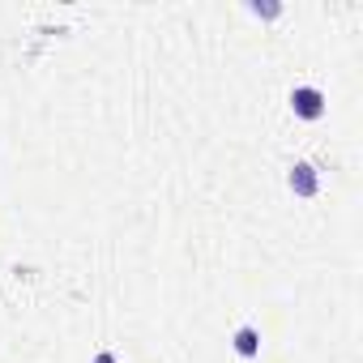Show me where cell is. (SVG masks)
Segmentation results:
<instances>
[{
	"label": "cell",
	"instance_id": "6da1fadb",
	"mask_svg": "<svg viewBox=\"0 0 363 363\" xmlns=\"http://www.w3.org/2000/svg\"><path fill=\"white\" fill-rule=\"evenodd\" d=\"M291 107H295L299 120H320L325 116V94L316 86H295L291 90Z\"/></svg>",
	"mask_w": 363,
	"mask_h": 363
},
{
	"label": "cell",
	"instance_id": "7a4b0ae2",
	"mask_svg": "<svg viewBox=\"0 0 363 363\" xmlns=\"http://www.w3.org/2000/svg\"><path fill=\"white\" fill-rule=\"evenodd\" d=\"M286 184H291V193H299V197H316L320 175H316V167H312V162H295V167H291V175H286Z\"/></svg>",
	"mask_w": 363,
	"mask_h": 363
},
{
	"label": "cell",
	"instance_id": "3957f363",
	"mask_svg": "<svg viewBox=\"0 0 363 363\" xmlns=\"http://www.w3.org/2000/svg\"><path fill=\"white\" fill-rule=\"evenodd\" d=\"M231 346H235L240 359H257V354H261V329H257V325H240L235 337H231Z\"/></svg>",
	"mask_w": 363,
	"mask_h": 363
},
{
	"label": "cell",
	"instance_id": "277c9868",
	"mask_svg": "<svg viewBox=\"0 0 363 363\" xmlns=\"http://www.w3.org/2000/svg\"><path fill=\"white\" fill-rule=\"evenodd\" d=\"M94 363H116V354H111V350H99V354H94Z\"/></svg>",
	"mask_w": 363,
	"mask_h": 363
}]
</instances>
